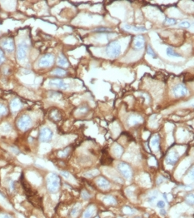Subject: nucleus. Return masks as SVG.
Instances as JSON below:
<instances>
[{
	"instance_id": "f257e3e1",
	"label": "nucleus",
	"mask_w": 194,
	"mask_h": 218,
	"mask_svg": "<svg viewBox=\"0 0 194 218\" xmlns=\"http://www.w3.org/2000/svg\"><path fill=\"white\" fill-rule=\"evenodd\" d=\"M60 187V177L55 173H50L47 177V189L50 193H56Z\"/></svg>"
},
{
	"instance_id": "f03ea898",
	"label": "nucleus",
	"mask_w": 194,
	"mask_h": 218,
	"mask_svg": "<svg viewBox=\"0 0 194 218\" xmlns=\"http://www.w3.org/2000/svg\"><path fill=\"white\" fill-rule=\"evenodd\" d=\"M107 56L111 58L118 57L121 53V45L118 41H113L109 43L105 48Z\"/></svg>"
},
{
	"instance_id": "7ed1b4c3",
	"label": "nucleus",
	"mask_w": 194,
	"mask_h": 218,
	"mask_svg": "<svg viewBox=\"0 0 194 218\" xmlns=\"http://www.w3.org/2000/svg\"><path fill=\"white\" fill-rule=\"evenodd\" d=\"M32 124H33L32 118L27 114L22 115L17 121V126L19 130H21L23 132L29 130L32 126Z\"/></svg>"
},
{
	"instance_id": "20e7f679",
	"label": "nucleus",
	"mask_w": 194,
	"mask_h": 218,
	"mask_svg": "<svg viewBox=\"0 0 194 218\" xmlns=\"http://www.w3.org/2000/svg\"><path fill=\"white\" fill-rule=\"evenodd\" d=\"M28 49H29V45L26 42H21L19 43L17 48V58L19 62H24L27 57L28 54Z\"/></svg>"
},
{
	"instance_id": "39448f33",
	"label": "nucleus",
	"mask_w": 194,
	"mask_h": 218,
	"mask_svg": "<svg viewBox=\"0 0 194 218\" xmlns=\"http://www.w3.org/2000/svg\"><path fill=\"white\" fill-rule=\"evenodd\" d=\"M118 169L119 172L123 175V177H125L126 179L129 180L132 178V169L129 166L128 164H127L126 162H124V161H121L118 164Z\"/></svg>"
},
{
	"instance_id": "423d86ee",
	"label": "nucleus",
	"mask_w": 194,
	"mask_h": 218,
	"mask_svg": "<svg viewBox=\"0 0 194 218\" xmlns=\"http://www.w3.org/2000/svg\"><path fill=\"white\" fill-rule=\"evenodd\" d=\"M172 94L174 95V97L176 98H182L184 96H187L188 94V90L187 87L184 84L182 83H178L172 87Z\"/></svg>"
},
{
	"instance_id": "0eeeda50",
	"label": "nucleus",
	"mask_w": 194,
	"mask_h": 218,
	"mask_svg": "<svg viewBox=\"0 0 194 218\" xmlns=\"http://www.w3.org/2000/svg\"><path fill=\"white\" fill-rule=\"evenodd\" d=\"M53 131L48 127H43L39 132V140L42 143H49L53 138Z\"/></svg>"
},
{
	"instance_id": "6e6552de",
	"label": "nucleus",
	"mask_w": 194,
	"mask_h": 218,
	"mask_svg": "<svg viewBox=\"0 0 194 218\" xmlns=\"http://www.w3.org/2000/svg\"><path fill=\"white\" fill-rule=\"evenodd\" d=\"M54 63V56L51 53H47L43 55L38 61V66L41 68H48L51 67Z\"/></svg>"
},
{
	"instance_id": "1a4fd4ad",
	"label": "nucleus",
	"mask_w": 194,
	"mask_h": 218,
	"mask_svg": "<svg viewBox=\"0 0 194 218\" xmlns=\"http://www.w3.org/2000/svg\"><path fill=\"white\" fill-rule=\"evenodd\" d=\"M48 84H49V86L54 87H57V88L62 89V90H66L69 87V85L68 83H66L63 79H59V78H53V79L49 80Z\"/></svg>"
},
{
	"instance_id": "9d476101",
	"label": "nucleus",
	"mask_w": 194,
	"mask_h": 218,
	"mask_svg": "<svg viewBox=\"0 0 194 218\" xmlns=\"http://www.w3.org/2000/svg\"><path fill=\"white\" fill-rule=\"evenodd\" d=\"M178 158H179V155L178 153L176 151H171L167 153V155L165 158V161L167 164L168 165H175L177 163V161H178Z\"/></svg>"
},
{
	"instance_id": "9b49d317",
	"label": "nucleus",
	"mask_w": 194,
	"mask_h": 218,
	"mask_svg": "<svg viewBox=\"0 0 194 218\" xmlns=\"http://www.w3.org/2000/svg\"><path fill=\"white\" fill-rule=\"evenodd\" d=\"M2 48L6 51L7 52L11 53L14 51V41L11 38H5L4 40L2 42Z\"/></svg>"
},
{
	"instance_id": "f8f14e48",
	"label": "nucleus",
	"mask_w": 194,
	"mask_h": 218,
	"mask_svg": "<svg viewBox=\"0 0 194 218\" xmlns=\"http://www.w3.org/2000/svg\"><path fill=\"white\" fill-rule=\"evenodd\" d=\"M143 122V117L138 114H132L130 115L128 119V124L131 126H137Z\"/></svg>"
},
{
	"instance_id": "ddd939ff",
	"label": "nucleus",
	"mask_w": 194,
	"mask_h": 218,
	"mask_svg": "<svg viewBox=\"0 0 194 218\" xmlns=\"http://www.w3.org/2000/svg\"><path fill=\"white\" fill-rule=\"evenodd\" d=\"M144 45H145V39H144V38L142 36H141V35L137 36L135 38H134V42H133V46L135 48V49L140 50V49H142L144 47Z\"/></svg>"
},
{
	"instance_id": "4468645a",
	"label": "nucleus",
	"mask_w": 194,
	"mask_h": 218,
	"mask_svg": "<svg viewBox=\"0 0 194 218\" xmlns=\"http://www.w3.org/2000/svg\"><path fill=\"white\" fill-rule=\"evenodd\" d=\"M96 183H97L98 187H100V188H102V189L103 190L108 189V188L110 187V183H109V182L107 180L106 178L104 177L98 178L97 181H96Z\"/></svg>"
},
{
	"instance_id": "2eb2a0df",
	"label": "nucleus",
	"mask_w": 194,
	"mask_h": 218,
	"mask_svg": "<svg viewBox=\"0 0 194 218\" xmlns=\"http://www.w3.org/2000/svg\"><path fill=\"white\" fill-rule=\"evenodd\" d=\"M96 213V207H94V205H90L88 206L86 210L84 211L82 217L83 218H92L95 215Z\"/></svg>"
},
{
	"instance_id": "dca6fc26",
	"label": "nucleus",
	"mask_w": 194,
	"mask_h": 218,
	"mask_svg": "<svg viewBox=\"0 0 194 218\" xmlns=\"http://www.w3.org/2000/svg\"><path fill=\"white\" fill-rule=\"evenodd\" d=\"M122 28L126 31H133V32H141V31H146L147 29L144 27H138V26H132L128 24H124L122 25Z\"/></svg>"
},
{
	"instance_id": "f3484780",
	"label": "nucleus",
	"mask_w": 194,
	"mask_h": 218,
	"mask_svg": "<svg viewBox=\"0 0 194 218\" xmlns=\"http://www.w3.org/2000/svg\"><path fill=\"white\" fill-rule=\"evenodd\" d=\"M22 108V104L20 103V101L15 98V99H13L10 103V108H11V111L13 112H17L18 111L20 110V108Z\"/></svg>"
},
{
	"instance_id": "a211bd4d",
	"label": "nucleus",
	"mask_w": 194,
	"mask_h": 218,
	"mask_svg": "<svg viewBox=\"0 0 194 218\" xmlns=\"http://www.w3.org/2000/svg\"><path fill=\"white\" fill-rule=\"evenodd\" d=\"M159 144H160V138H159L158 135H154L151 141H150V145L151 147L153 148L154 151H158L159 149Z\"/></svg>"
},
{
	"instance_id": "6ab92c4d",
	"label": "nucleus",
	"mask_w": 194,
	"mask_h": 218,
	"mask_svg": "<svg viewBox=\"0 0 194 218\" xmlns=\"http://www.w3.org/2000/svg\"><path fill=\"white\" fill-rule=\"evenodd\" d=\"M58 64H59V66L64 67V68L68 67V61L67 57H65L63 53L59 54V57H58Z\"/></svg>"
},
{
	"instance_id": "aec40b11",
	"label": "nucleus",
	"mask_w": 194,
	"mask_h": 218,
	"mask_svg": "<svg viewBox=\"0 0 194 218\" xmlns=\"http://www.w3.org/2000/svg\"><path fill=\"white\" fill-rule=\"evenodd\" d=\"M112 152H113V153L115 154L116 157H121V156L123 155V153H124V148L120 145L115 144L113 146V147H112Z\"/></svg>"
},
{
	"instance_id": "412c9836",
	"label": "nucleus",
	"mask_w": 194,
	"mask_h": 218,
	"mask_svg": "<svg viewBox=\"0 0 194 218\" xmlns=\"http://www.w3.org/2000/svg\"><path fill=\"white\" fill-rule=\"evenodd\" d=\"M112 159L110 157V156L104 152L103 153V157H102V159H101L102 164H103V165H109V164L112 163Z\"/></svg>"
},
{
	"instance_id": "4be33fe9",
	"label": "nucleus",
	"mask_w": 194,
	"mask_h": 218,
	"mask_svg": "<svg viewBox=\"0 0 194 218\" xmlns=\"http://www.w3.org/2000/svg\"><path fill=\"white\" fill-rule=\"evenodd\" d=\"M103 201H104L107 204H109V205H115L117 204V200L115 197H113L112 196H106L103 197Z\"/></svg>"
},
{
	"instance_id": "5701e85b",
	"label": "nucleus",
	"mask_w": 194,
	"mask_h": 218,
	"mask_svg": "<svg viewBox=\"0 0 194 218\" xmlns=\"http://www.w3.org/2000/svg\"><path fill=\"white\" fill-rule=\"evenodd\" d=\"M167 56H169V57H182V55L181 54H179V53H177L172 48H167Z\"/></svg>"
},
{
	"instance_id": "b1692460",
	"label": "nucleus",
	"mask_w": 194,
	"mask_h": 218,
	"mask_svg": "<svg viewBox=\"0 0 194 218\" xmlns=\"http://www.w3.org/2000/svg\"><path fill=\"white\" fill-rule=\"evenodd\" d=\"M52 74L56 75V76H59V77H63V76L67 75V72L65 71L64 69L58 68H55L53 70V72H52Z\"/></svg>"
},
{
	"instance_id": "393cba45",
	"label": "nucleus",
	"mask_w": 194,
	"mask_h": 218,
	"mask_svg": "<svg viewBox=\"0 0 194 218\" xmlns=\"http://www.w3.org/2000/svg\"><path fill=\"white\" fill-rule=\"evenodd\" d=\"M0 130L3 132V133H8V132H11L12 127H11V125H10V124H8V123H5V124L2 125L1 128H0Z\"/></svg>"
},
{
	"instance_id": "a878e982",
	"label": "nucleus",
	"mask_w": 194,
	"mask_h": 218,
	"mask_svg": "<svg viewBox=\"0 0 194 218\" xmlns=\"http://www.w3.org/2000/svg\"><path fill=\"white\" fill-rule=\"evenodd\" d=\"M157 196H158V191H153L149 196H148V198H147V201L149 203H153V201H155V199L157 198Z\"/></svg>"
},
{
	"instance_id": "bb28decb",
	"label": "nucleus",
	"mask_w": 194,
	"mask_h": 218,
	"mask_svg": "<svg viewBox=\"0 0 194 218\" xmlns=\"http://www.w3.org/2000/svg\"><path fill=\"white\" fill-rule=\"evenodd\" d=\"M8 113V108L5 105L0 103V117H3Z\"/></svg>"
},
{
	"instance_id": "cd10ccee",
	"label": "nucleus",
	"mask_w": 194,
	"mask_h": 218,
	"mask_svg": "<svg viewBox=\"0 0 194 218\" xmlns=\"http://www.w3.org/2000/svg\"><path fill=\"white\" fill-rule=\"evenodd\" d=\"M79 209H80V207H79V206H76V207H73L70 212L71 217H76L77 215V213H78V212H79Z\"/></svg>"
},
{
	"instance_id": "c85d7f7f",
	"label": "nucleus",
	"mask_w": 194,
	"mask_h": 218,
	"mask_svg": "<svg viewBox=\"0 0 194 218\" xmlns=\"http://www.w3.org/2000/svg\"><path fill=\"white\" fill-rule=\"evenodd\" d=\"M51 118L54 121H59L60 120V118H61V115L59 114V112H53L52 113H51Z\"/></svg>"
},
{
	"instance_id": "c756f323",
	"label": "nucleus",
	"mask_w": 194,
	"mask_h": 218,
	"mask_svg": "<svg viewBox=\"0 0 194 218\" xmlns=\"http://www.w3.org/2000/svg\"><path fill=\"white\" fill-rule=\"evenodd\" d=\"M147 54H148L149 56H151V57H153V58H155V57H157V55H156V52L153 51V49L152 48V47H151V46H147Z\"/></svg>"
},
{
	"instance_id": "7c9ffc66",
	"label": "nucleus",
	"mask_w": 194,
	"mask_h": 218,
	"mask_svg": "<svg viewBox=\"0 0 194 218\" xmlns=\"http://www.w3.org/2000/svg\"><path fill=\"white\" fill-rule=\"evenodd\" d=\"M81 196H82V198L83 200H88L91 197L90 194L88 193L87 191H85V190H82V192H81Z\"/></svg>"
},
{
	"instance_id": "2f4dec72",
	"label": "nucleus",
	"mask_w": 194,
	"mask_h": 218,
	"mask_svg": "<svg viewBox=\"0 0 194 218\" xmlns=\"http://www.w3.org/2000/svg\"><path fill=\"white\" fill-rule=\"evenodd\" d=\"M69 154V148H66L64 151H61L59 152V156L60 157H65Z\"/></svg>"
},
{
	"instance_id": "473e14b6",
	"label": "nucleus",
	"mask_w": 194,
	"mask_h": 218,
	"mask_svg": "<svg viewBox=\"0 0 194 218\" xmlns=\"http://www.w3.org/2000/svg\"><path fill=\"white\" fill-rule=\"evenodd\" d=\"M186 201L188 202V204L193 206V194L188 195V196H187V198H186Z\"/></svg>"
},
{
	"instance_id": "72a5a7b5",
	"label": "nucleus",
	"mask_w": 194,
	"mask_h": 218,
	"mask_svg": "<svg viewBox=\"0 0 194 218\" xmlns=\"http://www.w3.org/2000/svg\"><path fill=\"white\" fill-rule=\"evenodd\" d=\"M165 23L166 24H169V25H174L177 23V20L174 18H167L165 20Z\"/></svg>"
},
{
	"instance_id": "f704fd0d",
	"label": "nucleus",
	"mask_w": 194,
	"mask_h": 218,
	"mask_svg": "<svg viewBox=\"0 0 194 218\" xmlns=\"http://www.w3.org/2000/svg\"><path fill=\"white\" fill-rule=\"evenodd\" d=\"M190 26H191V23L188 21H182L179 23V27H181V28H189Z\"/></svg>"
},
{
	"instance_id": "c9c22d12",
	"label": "nucleus",
	"mask_w": 194,
	"mask_h": 218,
	"mask_svg": "<svg viewBox=\"0 0 194 218\" xmlns=\"http://www.w3.org/2000/svg\"><path fill=\"white\" fill-rule=\"evenodd\" d=\"M79 112H81V113H86V112H88V108L87 106H82L80 108H79Z\"/></svg>"
},
{
	"instance_id": "e433bc0d",
	"label": "nucleus",
	"mask_w": 194,
	"mask_h": 218,
	"mask_svg": "<svg viewBox=\"0 0 194 218\" xmlns=\"http://www.w3.org/2000/svg\"><path fill=\"white\" fill-rule=\"evenodd\" d=\"M5 60V55H4V52H3L1 49H0V63H3Z\"/></svg>"
},
{
	"instance_id": "4c0bfd02",
	"label": "nucleus",
	"mask_w": 194,
	"mask_h": 218,
	"mask_svg": "<svg viewBox=\"0 0 194 218\" xmlns=\"http://www.w3.org/2000/svg\"><path fill=\"white\" fill-rule=\"evenodd\" d=\"M157 207L160 209H163L165 207V202L163 201H159L157 203Z\"/></svg>"
},
{
	"instance_id": "58836bf2",
	"label": "nucleus",
	"mask_w": 194,
	"mask_h": 218,
	"mask_svg": "<svg viewBox=\"0 0 194 218\" xmlns=\"http://www.w3.org/2000/svg\"><path fill=\"white\" fill-rule=\"evenodd\" d=\"M49 97L50 98H57V97H60V94L58 92H50L49 93Z\"/></svg>"
},
{
	"instance_id": "ea45409f",
	"label": "nucleus",
	"mask_w": 194,
	"mask_h": 218,
	"mask_svg": "<svg viewBox=\"0 0 194 218\" xmlns=\"http://www.w3.org/2000/svg\"><path fill=\"white\" fill-rule=\"evenodd\" d=\"M98 173V171H94V173H91V172H89V173H85L84 176H86V177H94L95 175H97Z\"/></svg>"
},
{
	"instance_id": "a19ab883",
	"label": "nucleus",
	"mask_w": 194,
	"mask_h": 218,
	"mask_svg": "<svg viewBox=\"0 0 194 218\" xmlns=\"http://www.w3.org/2000/svg\"><path fill=\"white\" fill-rule=\"evenodd\" d=\"M0 218H13L10 215L6 214V213H1L0 214Z\"/></svg>"
},
{
	"instance_id": "79ce46f5",
	"label": "nucleus",
	"mask_w": 194,
	"mask_h": 218,
	"mask_svg": "<svg viewBox=\"0 0 194 218\" xmlns=\"http://www.w3.org/2000/svg\"><path fill=\"white\" fill-rule=\"evenodd\" d=\"M165 179L163 177H159L158 179H157V183L160 185L161 183H163V182H164Z\"/></svg>"
},
{
	"instance_id": "37998d69",
	"label": "nucleus",
	"mask_w": 194,
	"mask_h": 218,
	"mask_svg": "<svg viewBox=\"0 0 194 218\" xmlns=\"http://www.w3.org/2000/svg\"><path fill=\"white\" fill-rule=\"evenodd\" d=\"M61 175L64 177L65 178H68L69 177V172H61Z\"/></svg>"
},
{
	"instance_id": "c03bdc74",
	"label": "nucleus",
	"mask_w": 194,
	"mask_h": 218,
	"mask_svg": "<svg viewBox=\"0 0 194 218\" xmlns=\"http://www.w3.org/2000/svg\"><path fill=\"white\" fill-rule=\"evenodd\" d=\"M130 212H132V209L130 208V207H124V212L125 213H131Z\"/></svg>"
},
{
	"instance_id": "a18cd8bd",
	"label": "nucleus",
	"mask_w": 194,
	"mask_h": 218,
	"mask_svg": "<svg viewBox=\"0 0 194 218\" xmlns=\"http://www.w3.org/2000/svg\"><path fill=\"white\" fill-rule=\"evenodd\" d=\"M10 189L12 190V191L14 189V182H13V181L10 182Z\"/></svg>"
},
{
	"instance_id": "49530a36",
	"label": "nucleus",
	"mask_w": 194,
	"mask_h": 218,
	"mask_svg": "<svg viewBox=\"0 0 194 218\" xmlns=\"http://www.w3.org/2000/svg\"><path fill=\"white\" fill-rule=\"evenodd\" d=\"M160 213H161V215H163V216H165V215L167 214V213H166V211L164 210V208H163V209H161Z\"/></svg>"
},
{
	"instance_id": "de8ad7c7",
	"label": "nucleus",
	"mask_w": 194,
	"mask_h": 218,
	"mask_svg": "<svg viewBox=\"0 0 194 218\" xmlns=\"http://www.w3.org/2000/svg\"><path fill=\"white\" fill-rule=\"evenodd\" d=\"M13 152H14V153H18V150L17 148H15V147H13L12 148Z\"/></svg>"
},
{
	"instance_id": "09e8293b",
	"label": "nucleus",
	"mask_w": 194,
	"mask_h": 218,
	"mask_svg": "<svg viewBox=\"0 0 194 218\" xmlns=\"http://www.w3.org/2000/svg\"><path fill=\"white\" fill-rule=\"evenodd\" d=\"M135 218H141V217H135Z\"/></svg>"
}]
</instances>
